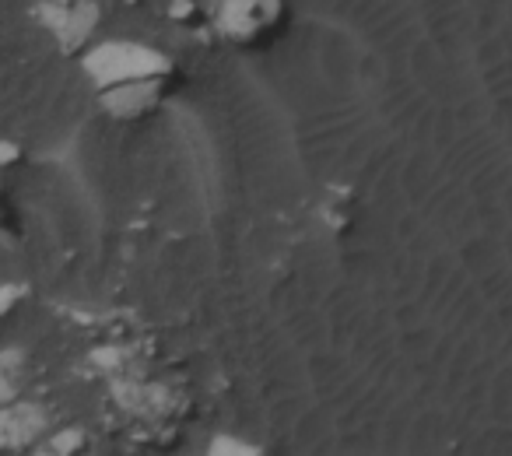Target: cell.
<instances>
[{"label":"cell","mask_w":512,"mask_h":456,"mask_svg":"<svg viewBox=\"0 0 512 456\" xmlns=\"http://www.w3.org/2000/svg\"><path fill=\"white\" fill-rule=\"evenodd\" d=\"M214 456H253L246 446H235V442H218L214 446Z\"/></svg>","instance_id":"5"},{"label":"cell","mask_w":512,"mask_h":456,"mask_svg":"<svg viewBox=\"0 0 512 456\" xmlns=\"http://www.w3.org/2000/svg\"><path fill=\"white\" fill-rule=\"evenodd\" d=\"M85 71L95 85L113 92V88L137 85V81H155L158 74L165 71V60H162V53L151 50V46L120 39V43L95 46L85 57Z\"/></svg>","instance_id":"1"},{"label":"cell","mask_w":512,"mask_h":456,"mask_svg":"<svg viewBox=\"0 0 512 456\" xmlns=\"http://www.w3.org/2000/svg\"><path fill=\"white\" fill-rule=\"evenodd\" d=\"M278 11H281L278 0H225V8H221V29H225L228 36L249 39V36H256V32H264L267 25H274Z\"/></svg>","instance_id":"2"},{"label":"cell","mask_w":512,"mask_h":456,"mask_svg":"<svg viewBox=\"0 0 512 456\" xmlns=\"http://www.w3.org/2000/svg\"><path fill=\"white\" fill-rule=\"evenodd\" d=\"M39 428V414L32 407H15L0 414V442H22Z\"/></svg>","instance_id":"4"},{"label":"cell","mask_w":512,"mask_h":456,"mask_svg":"<svg viewBox=\"0 0 512 456\" xmlns=\"http://www.w3.org/2000/svg\"><path fill=\"white\" fill-rule=\"evenodd\" d=\"M50 29L64 39L67 46L71 43H81V39L92 32V22H95V11L81 0H53L50 4Z\"/></svg>","instance_id":"3"}]
</instances>
